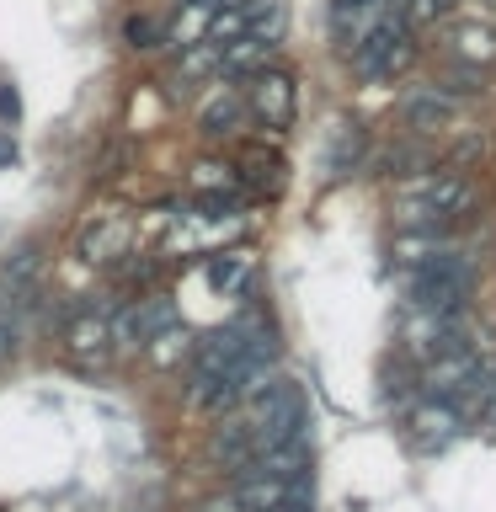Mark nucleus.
Masks as SVG:
<instances>
[{
    "instance_id": "1",
    "label": "nucleus",
    "mask_w": 496,
    "mask_h": 512,
    "mask_svg": "<svg viewBox=\"0 0 496 512\" xmlns=\"http://www.w3.org/2000/svg\"><path fill=\"white\" fill-rule=\"evenodd\" d=\"M406 294H411L416 315L454 320V315H464V304H470V262H464L454 246L432 251L416 267H406Z\"/></svg>"
},
{
    "instance_id": "2",
    "label": "nucleus",
    "mask_w": 496,
    "mask_h": 512,
    "mask_svg": "<svg viewBox=\"0 0 496 512\" xmlns=\"http://www.w3.org/2000/svg\"><path fill=\"white\" fill-rule=\"evenodd\" d=\"M411 59H416V43H411V22L400 6H390L374 27H363L352 38V64H358L363 80H395Z\"/></svg>"
},
{
    "instance_id": "3",
    "label": "nucleus",
    "mask_w": 496,
    "mask_h": 512,
    "mask_svg": "<svg viewBox=\"0 0 496 512\" xmlns=\"http://www.w3.org/2000/svg\"><path fill=\"white\" fill-rule=\"evenodd\" d=\"M171 331H176V304L160 299V294L134 299L118 320H112V342H123V347H155L160 336H171Z\"/></svg>"
},
{
    "instance_id": "4",
    "label": "nucleus",
    "mask_w": 496,
    "mask_h": 512,
    "mask_svg": "<svg viewBox=\"0 0 496 512\" xmlns=\"http://www.w3.org/2000/svg\"><path fill=\"white\" fill-rule=\"evenodd\" d=\"M112 315H96V310H80L70 320V358L80 368H102L112 358Z\"/></svg>"
},
{
    "instance_id": "5",
    "label": "nucleus",
    "mask_w": 496,
    "mask_h": 512,
    "mask_svg": "<svg viewBox=\"0 0 496 512\" xmlns=\"http://www.w3.org/2000/svg\"><path fill=\"white\" fill-rule=\"evenodd\" d=\"M208 454H214L230 475H240L256 454H262V443H256V432H251L246 416H230V422L214 427V438H208Z\"/></svg>"
},
{
    "instance_id": "6",
    "label": "nucleus",
    "mask_w": 496,
    "mask_h": 512,
    "mask_svg": "<svg viewBox=\"0 0 496 512\" xmlns=\"http://www.w3.org/2000/svg\"><path fill=\"white\" fill-rule=\"evenodd\" d=\"M411 427H416V443H422V448H438V443H448L464 427V416L448 406L443 395H427L422 406L411 411Z\"/></svg>"
},
{
    "instance_id": "7",
    "label": "nucleus",
    "mask_w": 496,
    "mask_h": 512,
    "mask_svg": "<svg viewBox=\"0 0 496 512\" xmlns=\"http://www.w3.org/2000/svg\"><path fill=\"white\" fill-rule=\"evenodd\" d=\"M240 118H246V102H240L230 86H214V91H208V102H203V134H208V139L235 134Z\"/></svg>"
},
{
    "instance_id": "8",
    "label": "nucleus",
    "mask_w": 496,
    "mask_h": 512,
    "mask_svg": "<svg viewBox=\"0 0 496 512\" xmlns=\"http://www.w3.org/2000/svg\"><path fill=\"white\" fill-rule=\"evenodd\" d=\"M251 107L262 112L267 123H288L294 118V86H288V75H262L256 80V91H251Z\"/></svg>"
},
{
    "instance_id": "9",
    "label": "nucleus",
    "mask_w": 496,
    "mask_h": 512,
    "mask_svg": "<svg viewBox=\"0 0 496 512\" xmlns=\"http://www.w3.org/2000/svg\"><path fill=\"white\" fill-rule=\"evenodd\" d=\"M454 112H459V102H448L438 86H427L406 102V123L411 128H443V123H454Z\"/></svg>"
},
{
    "instance_id": "10",
    "label": "nucleus",
    "mask_w": 496,
    "mask_h": 512,
    "mask_svg": "<svg viewBox=\"0 0 496 512\" xmlns=\"http://www.w3.org/2000/svg\"><path fill=\"white\" fill-rule=\"evenodd\" d=\"M203 278L214 283L219 294H240V288H246V278H251V256H240V251H230V256H208Z\"/></svg>"
},
{
    "instance_id": "11",
    "label": "nucleus",
    "mask_w": 496,
    "mask_h": 512,
    "mask_svg": "<svg viewBox=\"0 0 496 512\" xmlns=\"http://www.w3.org/2000/svg\"><path fill=\"white\" fill-rule=\"evenodd\" d=\"M230 182H235V176H230V166H219V160H203V166H198V187L203 192H224Z\"/></svg>"
},
{
    "instance_id": "12",
    "label": "nucleus",
    "mask_w": 496,
    "mask_h": 512,
    "mask_svg": "<svg viewBox=\"0 0 496 512\" xmlns=\"http://www.w3.org/2000/svg\"><path fill=\"white\" fill-rule=\"evenodd\" d=\"M128 38H134V48H155L160 27L150 22V16H134V22H128Z\"/></svg>"
},
{
    "instance_id": "13",
    "label": "nucleus",
    "mask_w": 496,
    "mask_h": 512,
    "mask_svg": "<svg viewBox=\"0 0 496 512\" xmlns=\"http://www.w3.org/2000/svg\"><path fill=\"white\" fill-rule=\"evenodd\" d=\"M16 342H22V326H16V320L0 310V358H6V352H16Z\"/></svg>"
},
{
    "instance_id": "14",
    "label": "nucleus",
    "mask_w": 496,
    "mask_h": 512,
    "mask_svg": "<svg viewBox=\"0 0 496 512\" xmlns=\"http://www.w3.org/2000/svg\"><path fill=\"white\" fill-rule=\"evenodd\" d=\"M491 422H496V390H491Z\"/></svg>"
},
{
    "instance_id": "15",
    "label": "nucleus",
    "mask_w": 496,
    "mask_h": 512,
    "mask_svg": "<svg viewBox=\"0 0 496 512\" xmlns=\"http://www.w3.org/2000/svg\"><path fill=\"white\" fill-rule=\"evenodd\" d=\"M486 11H491V16H496V0H486Z\"/></svg>"
}]
</instances>
